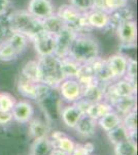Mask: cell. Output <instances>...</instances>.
<instances>
[{
  "label": "cell",
  "mask_w": 138,
  "mask_h": 155,
  "mask_svg": "<svg viewBox=\"0 0 138 155\" xmlns=\"http://www.w3.org/2000/svg\"><path fill=\"white\" fill-rule=\"evenodd\" d=\"M96 125H97L96 120H94L90 116H88L87 114H84L81 117V119L79 120V122L76 123L74 128L79 136L84 137H91L95 134Z\"/></svg>",
  "instance_id": "2e32d148"
},
{
  "label": "cell",
  "mask_w": 138,
  "mask_h": 155,
  "mask_svg": "<svg viewBox=\"0 0 138 155\" xmlns=\"http://www.w3.org/2000/svg\"><path fill=\"white\" fill-rule=\"evenodd\" d=\"M107 137H108L110 143L114 144V146L123 141H126V140L130 139L129 134L126 130V128L122 125V123L117 127H114V128H112L111 130L107 131Z\"/></svg>",
  "instance_id": "f546056e"
},
{
  "label": "cell",
  "mask_w": 138,
  "mask_h": 155,
  "mask_svg": "<svg viewBox=\"0 0 138 155\" xmlns=\"http://www.w3.org/2000/svg\"><path fill=\"white\" fill-rule=\"evenodd\" d=\"M60 97L65 101L75 102L82 97L84 87L76 79H65L59 85Z\"/></svg>",
  "instance_id": "5b68a950"
},
{
  "label": "cell",
  "mask_w": 138,
  "mask_h": 155,
  "mask_svg": "<svg viewBox=\"0 0 138 155\" xmlns=\"http://www.w3.org/2000/svg\"><path fill=\"white\" fill-rule=\"evenodd\" d=\"M28 12L35 18L44 20L54 15V7L50 0H31L28 5Z\"/></svg>",
  "instance_id": "30bf717a"
},
{
  "label": "cell",
  "mask_w": 138,
  "mask_h": 155,
  "mask_svg": "<svg viewBox=\"0 0 138 155\" xmlns=\"http://www.w3.org/2000/svg\"><path fill=\"white\" fill-rule=\"evenodd\" d=\"M27 37L24 36L21 33H17V32H11L9 36L6 38V41L9 42V45L14 49V51L18 54H21L22 52L25 51L27 47Z\"/></svg>",
  "instance_id": "83f0119b"
},
{
  "label": "cell",
  "mask_w": 138,
  "mask_h": 155,
  "mask_svg": "<svg viewBox=\"0 0 138 155\" xmlns=\"http://www.w3.org/2000/svg\"><path fill=\"white\" fill-rule=\"evenodd\" d=\"M122 125L126 128V130L129 134L130 139L135 142V137H136V110L124 115V119H122Z\"/></svg>",
  "instance_id": "f1b7e54d"
},
{
  "label": "cell",
  "mask_w": 138,
  "mask_h": 155,
  "mask_svg": "<svg viewBox=\"0 0 138 155\" xmlns=\"http://www.w3.org/2000/svg\"><path fill=\"white\" fill-rule=\"evenodd\" d=\"M9 6V0H0V21L5 15L6 11Z\"/></svg>",
  "instance_id": "74e56055"
},
{
  "label": "cell",
  "mask_w": 138,
  "mask_h": 155,
  "mask_svg": "<svg viewBox=\"0 0 138 155\" xmlns=\"http://www.w3.org/2000/svg\"><path fill=\"white\" fill-rule=\"evenodd\" d=\"M115 31H117L119 41H121L123 46L130 47L135 45L137 37V26L133 20L120 24L115 28Z\"/></svg>",
  "instance_id": "9c48e42d"
},
{
  "label": "cell",
  "mask_w": 138,
  "mask_h": 155,
  "mask_svg": "<svg viewBox=\"0 0 138 155\" xmlns=\"http://www.w3.org/2000/svg\"><path fill=\"white\" fill-rule=\"evenodd\" d=\"M107 60V63L109 65L110 71L112 72L114 76V80H120L123 79L126 74V68H127V63H128V58L126 56L122 54H117L110 56Z\"/></svg>",
  "instance_id": "7c38bea8"
},
{
  "label": "cell",
  "mask_w": 138,
  "mask_h": 155,
  "mask_svg": "<svg viewBox=\"0 0 138 155\" xmlns=\"http://www.w3.org/2000/svg\"><path fill=\"white\" fill-rule=\"evenodd\" d=\"M128 0H94L93 9H99L110 14L115 9L126 6Z\"/></svg>",
  "instance_id": "44dd1931"
},
{
  "label": "cell",
  "mask_w": 138,
  "mask_h": 155,
  "mask_svg": "<svg viewBox=\"0 0 138 155\" xmlns=\"http://www.w3.org/2000/svg\"><path fill=\"white\" fill-rule=\"evenodd\" d=\"M34 49L39 57L51 56L55 54L56 49V36L47 31H42L32 39Z\"/></svg>",
  "instance_id": "8992f818"
},
{
  "label": "cell",
  "mask_w": 138,
  "mask_h": 155,
  "mask_svg": "<svg viewBox=\"0 0 138 155\" xmlns=\"http://www.w3.org/2000/svg\"><path fill=\"white\" fill-rule=\"evenodd\" d=\"M60 61H61V68L65 79H75L81 64L74 61L73 59L69 58L68 56L60 58Z\"/></svg>",
  "instance_id": "4316f807"
},
{
  "label": "cell",
  "mask_w": 138,
  "mask_h": 155,
  "mask_svg": "<svg viewBox=\"0 0 138 155\" xmlns=\"http://www.w3.org/2000/svg\"><path fill=\"white\" fill-rule=\"evenodd\" d=\"M12 121L11 112H0V125H5Z\"/></svg>",
  "instance_id": "8d00e7d4"
},
{
  "label": "cell",
  "mask_w": 138,
  "mask_h": 155,
  "mask_svg": "<svg viewBox=\"0 0 138 155\" xmlns=\"http://www.w3.org/2000/svg\"><path fill=\"white\" fill-rule=\"evenodd\" d=\"M7 24L11 32L21 33L31 41L40 32L44 31L42 20L35 18L28 11L14 12L7 18Z\"/></svg>",
  "instance_id": "6da1fadb"
},
{
  "label": "cell",
  "mask_w": 138,
  "mask_h": 155,
  "mask_svg": "<svg viewBox=\"0 0 138 155\" xmlns=\"http://www.w3.org/2000/svg\"><path fill=\"white\" fill-rule=\"evenodd\" d=\"M110 111H112L111 104H108L107 101H101L92 104L89 109H88L86 114L97 121L98 119H100L102 116H104L105 114H107Z\"/></svg>",
  "instance_id": "603a6c76"
},
{
  "label": "cell",
  "mask_w": 138,
  "mask_h": 155,
  "mask_svg": "<svg viewBox=\"0 0 138 155\" xmlns=\"http://www.w3.org/2000/svg\"><path fill=\"white\" fill-rule=\"evenodd\" d=\"M112 107H117V113L119 115H126L130 113L131 111H134L135 107H136V99L134 96H126V97H120L117 101Z\"/></svg>",
  "instance_id": "cb8c5ba5"
},
{
  "label": "cell",
  "mask_w": 138,
  "mask_h": 155,
  "mask_svg": "<svg viewBox=\"0 0 138 155\" xmlns=\"http://www.w3.org/2000/svg\"><path fill=\"white\" fill-rule=\"evenodd\" d=\"M70 2L72 6L84 12L93 9V5H94V0H70Z\"/></svg>",
  "instance_id": "e575fe53"
},
{
  "label": "cell",
  "mask_w": 138,
  "mask_h": 155,
  "mask_svg": "<svg viewBox=\"0 0 138 155\" xmlns=\"http://www.w3.org/2000/svg\"><path fill=\"white\" fill-rule=\"evenodd\" d=\"M18 54L14 49L9 45V42L3 41L0 44V60L2 61H11L18 57Z\"/></svg>",
  "instance_id": "1f68e13d"
},
{
  "label": "cell",
  "mask_w": 138,
  "mask_h": 155,
  "mask_svg": "<svg viewBox=\"0 0 138 155\" xmlns=\"http://www.w3.org/2000/svg\"><path fill=\"white\" fill-rule=\"evenodd\" d=\"M76 34V32L67 28V27H65L60 33H58L56 35V49H55L54 54L55 56H57L58 58L67 57L69 48Z\"/></svg>",
  "instance_id": "ba28073f"
},
{
  "label": "cell",
  "mask_w": 138,
  "mask_h": 155,
  "mask_svg": "<svg viewBox=\"0 0 138 155\" xmlns=\"http://www.w3.org/2000/svg\"><path fill=\"white\" fill-rule=\"evenodd\" d=\"M40 68V83L51 87L58 88L62 81L65 80L61 68V61L55 55L39 57L37 60Z\"/></svg>",
  "instance_id": "3957f363"
},
{
  "label": "cell",
  "mask_w": 138,
  "mask_h": 155,
  "mask_svg": "<svg viewBox=\"0 0 138 155\" xmlns=\"http://www.w3.org/2000/svg\"><path fill=\"white\" fill-rule=\"evenodd\" d=\"M82 98L87 99L91 104L101 101L104 99V84L97 83L89 85V86L84 87L82 91Z\"/></svg>",
  "instance_id": "ac0fdd59"
},
{
  "label": "cell",
  "mask_w": 138,
  "mask_h": 155,
  "mask_svg": "<svg viewBox=\"0 0 138 155\" xmlns=\"http://www.w3.org/2000/svg\"><path fill=\"white\" fill-rule=\"evenodd\" d=\"M56 89L57 88H52L49 93L38 101L44 114L51 120H56L60 116L62 110L60 107V94H58Z\"/></svg>",
  "instance_id": "52a82bcc"
},
{
  "label": "cell",
  "mask_w": 138,
  "mask_h": 155,
  "mask_svg": "<svg viewBox=\"0 0 138 155\" xmlns=\"http://www.w3.org/2000/svg\"><path fill=\"white\" fill-rule=\"evenodd\" d=\"M34 114V109L28 101H21L14 104L11 110L12 119L19 123H28L32 119Z\"/></svg>",
  "instance_id": "8fae6325"
},
{
  "label": "cell",
  "mask_w": 138,
  "mask_h": 155,
  "mask_svg": "<svg viewBox=\"0 0 138 155\" xmlns=\"http://www.w3.org/2000/svg\"><path fill=\"white\" fill-rule=\"evenodd\" d=\"M50 155H68V154L64 153L63 151H61V150H59V149H54Z\"/></svg>",
  "instance_id": "f35d334b"
},
{
  "label": "cell",
  "mask_w": 138,
  "mask_h": 155,
  "mask_svg": "<svg viewBox=\"0 0 138 155\" xmlns=\"http://www.w3.org/2000/svg\"><path fill=\"white\" fill-rule=\"evenodd\" d=\"M100 47L94 37L77 33L69 48V58L79 64H85L99 57Z\"/></svg>",
  "instance_id": "7a4b0ae2"
},
{
  "label": "cell",
  "mask_w": 138,
  "mask_h": 155,
  "mask_svg": "<svg viewBox=\"0 0 138 155\" xmlns=\"http://www.w3.org/2000/svg\"><path fill=\"white\" fill-rule=\"evenodd\" d=\"M42 24H43L44 31L49 32V33H51L55 36L65 28L63 21L57 15H52V16L42 20Z\"/></svg>",
  "instance_id": "d4e9b609"
},
{
  "label": "cell",
  "mask_w": 138,
  "mask_h": 155,
  "mask_svg": "<svg viewBox=\"0 0 138 155\" xmlns=\"http://www.w3.org/2000/svg\"><path fill=\"white\" fill-rule=\"evenodd\" d=\"M29 122V134L31 137H33L35 140L38 139V137L47 136L50 127L44 121H42L40 119H31Z\"/></svg>",
  "instance_id": "484cf974"
},
{
  "label": "cell",
  "mask_w": 138,
  "mask_h": 155,
  "mask_svg": "<svg viewBox=\"0 0 138 155\" xmlns=\"http://www.w3.org/2000/svg\"><path fill=\"white\" fill-rule=\"evenodd\" d=\"M16 98L7 92L0 93V112H11L16 104Z\"/></svg>",
  "instance_id": "d6a6232c"
},
{
  "label": "cell",
  "mask_w": 138,
  "mask_h": 155,
  "mask_svg": "<svg viewBox=\"0 0 138 155\" xmlns=\"http://www.w3.org/2000/svg\"><path fill=\"white\" fill-rule=\"evenodd\" d=\"M52 137H53L52 143L53 146H54V149H59L68 155L72 153L75 144L66 134H62L61 131H55L52 134Z\"/></svg>",
  "instance_id": "e0dca14e"
},
{
  "label": "cell",
  "mask_w": 138,
  "mask_h": 155,
  "mask_svg": "<svg viewBox=\"0 0 138 155\" xmlns=\"http://www.w3.org/2000/svg\"><path fill=\"white\" fill-rule=\"evenodd\" d=\"M21 74L26 79L30 80L35 83H40V68H39L38 61L36 60H30L26 62L21 71Z\"/></svg>",
  "instance_id": "ffe728a7"
},
{
  "label": "cell",
  "mask_w": 138,
  "mask_h": 155,
  "mask_svg": "<svg viewBox=\"0 0 138 155\" xmlns=\"http://www.w3.org/2000/svg\"><path fill=\"white\" fill-rule=\"evenodd\" d=\"M57 16L63 21L65 27L79 33L82 30L89 28L86 19V12L79 11L71 4H64L59 7Z\"/></svg>",
  "instance_id": "277c9868"
},
{
  "label": "cell",
  "mask_w": 138,
  "mask_h": 155,
  "mask_svg": "<svg viewBox=\"0 0 138 155\" xmlns=\"http://www.w3.org/2000/svg\"><path fill=\"white\" fill-rule=\"evenodd\" d=\"M93 149H94V146L91 143H88L86 145L76 144L70 155H91Z\"/></svg>",
  "instance_id": "d590c367"
},
{
  "label": "cell",
  "mask_w": 138,
  "mask_h": 155,
  "mask_svg": "<svg viewBox=\"0 0 138 155\" xmlns=\"http://www.w3.org/2000/svg\"><path fill=\"white\" fill-rule=\"evenodd\" d=\"M82 115H84L82 112L73 104H70V106L65 107L63 110H61L60 117L62 118V121L64 122V124L67 127L74 128Z\"/></svg>",
  "instance_id": "5bb4252c"
},
{
  "label": "cell",
  "mask_w": 138,
  "mask_h": 155,
  "mask_svg": "<svg viewBox=\"0 0 138 155\" xmlns=\"http://www.w3.org/2000/svg\"><path fill=\"white\" fill-rule=\"evenodd\" d=\"M54 150L52 140L47 137L35 139L33 144L31 145L30 155H50Z\"/></svg>",
  "instance_id": "d6986e66"
},
{
  "label": "cell",
  "mask_w": 138,
  "mask_h": 155,
  "mask_svg": "<svg viewBox=\"0 0 138 155\" xmlns=\"http://www.w3.org/2000/svg\"><path fill=\"white\" fill-rule=\"evenodd\" d=\"M134 18V12L130 7L123 6L121 8H117L109 14V23L107 27L117 28L120 24L124 23L126 21H131Z\"/></svg>",
  "instance_id": "9a60e30c"
},
{
  "label": "cell",
  "mask_w": 138,
  "mask_h": 155,
  "mask_svg": "<svg viewBox=\"0 0 138 155\" xmlns=\"http://www.w3.org/2000/svg\"><path fill=\"white\" fill-rule=\"evenodd\" d=\"M115 155H136V144L131 139L123 141L114 146Z\"/></svg>",
  "instance_id": "4dcf8cb0"
},
{
  "label": "cell",
  "mask_w": 138,
  "mask_h": 155,
  "mask_svg": "<svg viewBox=\"0 0 138 155\" xmlns=\"http://www.w3.org/2000/svg\"><path fill=\"white\" fill-rule=\"evenodd\" d=\"M121 123H122L121 115H119L117 112H114V110L108 112L107 114H105L104 116H102L100 119H98V124H99L100 127L106 132L111 130L112 128L120 125Z\"/></svg>",
  "instance_id": "7402d4cb"
},
{
  "label": "cell",
  "mask_w": 138,
  "mask_h": 155,
  "mask_svg": "<svg viewBox=\"0 0 138 155\" xmlns=\"http://www.w3.org/2000/svg\"><path fill=\"white\" fill-rule=\"evenodd\" d=\"M136 76H137V63L136 60L133 58H128L126 74H125V79L132 83L136 84Z\"/></svg>",
  "instance_id": "836d02e7"
},
{
  "label": "cell",
  "mask_w": 138,
  "mask_h": 155,
  "mask_svg": "<svg viewBox=\"0 0 138 155\" xmlns=\"http://www.w3.org/2000/svg\"><path fill=\"white\" fill-rule=\"evenodd\" d=\"M86 19L89 27L93 28H106L109 23V14L99 9H91L86 12Z\"/></svg>",
  "instance_id": "4fadbf2b"
}]
</instances>
